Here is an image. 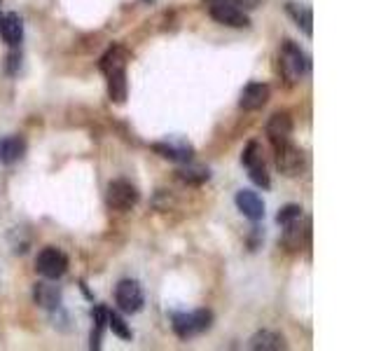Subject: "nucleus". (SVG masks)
<instances>
[{
  "label": "nucleus",
  "mask_w": 374,
  "mask_h": 351,
  "mask_svg": "<svg viewBox=\"0 0 374 351\" xmlns=\"http://www.w3.org/2000/svg\"><path fill=\"white\" fill-rule=\"evenodd\" d=\"M278 62H280V73L288 80V85L299 83V78L309 69V62H306L304 52L299 50V45L292 43V40H283V43H280Z\"/></svg>",
  "instance_id": "f257e3e1"
},
{
  "label": "nucleus",
  "mask_w": 374,
  "mask_h": 351,
  "mask_svg": "<svg viewBox=\"0 0 374 351\" xmlns=\"http://www.w3.org/2000/svg\"><path fill=\"white\" fill-rule=\"evenodd\" d=\"M213 323V312L209 309H197V312H190V314H173V330L180 340H190L204 330H209Z\"/></svg>",
  "instance_id": "f03ea898"
},
{
  "label": "nucleus",
  "mask_w": 374,
  "mask_h": 351,
  "mask_svg": "<svg viewBox=\"0 0 374 351\" xmlns=\"http://www.w3.org/2000/svg\"><path fill=\"white\" fill-rule=\"evenodd\" d=\"M239 5H241V0H218V3L209 5V12L218 24L232 26V29H246V26H250V19Z\"/></svg>",
  "instance_id": "7ed1b4c3"
},
{
  "label": "nucleus",
  "mask_w": 374,
  "mask_h": 351,
  "mask_svg": "<svg viewBox=\"0 0 374 351\" xmlns=\"http://www.w3.org/2000/svg\"><path fill=\"white\" fill-rule=\"evenodd\" d=\"M36 269L38 274H43L45 279H61L68 269V258L54 246H47L38 253L36 258Z\"/></svg>",
  "instance_id": "20e7f679"
},
{
  "label": "nucleus",
  "mask_w": 374,
  "mask_h": 351,
  "mask_svg": "<svg viewBox=\"0 0 374 351\" xmlns=\"http://www.w3.org/2000/svg\"><path fill=\"white\" fill-rule=\"evenodd\" d=\"M105 199H108V206L115 208V211H129V208H133L138 204L140 194H138L136 187L129 183V180L117 178L108 185V194H105Z\"/></svg>",
  "instance_id": "39448f33"
},
{
  "label": "nucleus",
  "mask_w": 374,
  "mask_h": 351,
  "mask_svg": "<svg viewBox=\"0 0 374 351\" xmlns=\"http://www.w3.org/2000/svg\"><path fill=\"white\" fill-rule=\"evenodd\" d=\"M274 152H276V169L283 176H288V178H292V176H299L304 169V152L299 150L297 145H292V141H288V143L274 148Z\"/></svg>",
  "instance_id": "423d86ee"
},
{
  "label": "nucleus",
  "mask_w": 374,
  "mask_h": 351,
  "mask_svg": "<svg viewBox=\"0 0 374 351\" xmlns=\"http://www.w3.org/2000/svg\"><path fill=\"white\" fill-rule=\"evenodd\" d=\"M115 300H117V307L126 314L140 312V307H143V290H140L138 281H133V279L119 281L115 288Z\"/></svg>",
  "instance_id": "0eeeda50"
},
{
  "label": "nucleus",
  "mask_w": 374,
  "mask_h": 351,
  "mask_svg": "<svg viewBox=\"0 0 374 351\" xmlns=\"http://www.w3.org/2000/svg\"><path fill=\"white\" fill-rule=\"evenodd\" d=\"M152 150H155L159 157L180 162V164L192 162V155H195V148L183 138H171V141H162V143H152Z\"/></svg>",
  "instance_id": "6e6552de"
},
{
  "label": "nucleus",
  "mask_w": 374,
  "mask_h": 351,
  "mask_svg": "<svg viewBox=\"0 0 374 351\" xmlns=\"http://www.w3.org/2000/svg\"><path fill=\"white\" fill-rule=\"evenodd\" d=\"M267 136H269V143L274 148L288 143L292 136V120L288 113H274L267 122Z\"/></svg>",
  "instance_id": "1a4fd4ad"
},
{
  "label": "nucleus",
  "mask_w": 374,
  "mask_h": 351,
  "mask_svg": "<svg viewBox=\"0 0 374 351\" xmlns=\"http://www.w3.org/2000/svg\"><path fill=\"white\" fill-rule=\"evenodd\" d=\"M269 87L264 83H250L244 87L241 92V99H239V106L244 108V110H260V108L267 106V101H269Z\"/></svg>",
  "instance_id": "9d476101"
},
{
  "label": "nucleus",
  "mask_w": 374,
  "mask_h": 351,
  "mask_svg": "<svg viewBox=\"0 0 374 351\" xmlns=\"http://www.w3.org/2000/svg\"><path fill=\"white\" fill-rule=\"evenodd\" d=\"M237 206H239V211L250 220H262L264 218V201L257 192H253V190L237 192Z\"/></svg>",
  "instance_id": "9b49d317"
},
{
  "label": "nucleus",
  "mask_w": 374,
  "mask_h": 351,
  "mask_svg": "<svg viewBox=\"0 0 374 351\" xmlns=\"http://www.w3.org/2000/svg\"><path fill=\"white\" fill-rule=\"evenodd\" d=\"M98 69H101L105 78L117 71H126V52L122 47H110V50L101 57V62H98Z\"/></svg>",
  "instance_id": "f8f14e48"
},
{
  "label": "nucleus",
  "mask_w": 374,
  "mask_h": 351,
  "mask_svg": "<svg viewBox=\"0 0 374 351\" xmlns=\"http://www.w3.org/2000/svg\"><path fill=\"white\" fill-rule=\"evenodd\" d=\"M285 232H283V246L288 248V251H302L306 237H309V225L306 227H299V218L288 222V225H283Z\"/></svg>",
  "instance_id": "ddd939ff"
},
{
  "label": "nucleus",
  "mask_w": 374,
  "mask_h": 351,
  "mask_svg": "<svg viewBox=\"0 0 374 351\" xmlns=\"http://www.w3.org/2000/svg\"><path fill=\"white\" fill-rule=\"evenodd\" d=\"M26 152V141L22 136H10L0 141V162L3 164H15L24 157Z\"/></svg>",
  "instance_id": "4468645a"
},
{
  "label": "nucleus",
  "mask_w": 374,
  "mask_h": 351,
  "mask_svg": "<svg viewBox=\"0 0 374 351\" xmlns=\"http://www.w3.org/2000/svg\"><path fill=\"white\" fill-rule=\"evenodd\" d=\"M0 31H3L5 43H8L10 47H17L19 43H22V38H24L22 17L15 15V12L8 15V17H3V22H0Z\"/></svg>",
  "instance_id": "2eb2a0df"
},
{
  "label": "nucleus",
  "mask_w": 374,
  "mask_h": 351,
  "mask_svg": "<svg viewBox=\"0 0 374 351\" xmlns=\"http://www.w3.org/2000/svg\"><path fill=\"white\" fill-rule=\"evenodd\" d=\"M250 347L257 351H278L285 349V340L278 333H271V330H260L250 337Z\"/></svg>",
  "instance_id": "dca6fc26"
},
{
  "label": "nucleus",
  "mask_w": 374,
  "mask_h": 351,
  "mask_svg": "<svg viewBox=\"0 0 374 351\" xmlns=\"http://www.w3.org/2000/svg\"><path fill=\"white\" fill-rule=\"evenodd\" d=\"M285 12H288L292 22H295L299 29L306 33V36H313V15H311V8H306V5H297V3H288V5H285Z\"/></svg>",
  "instance_id": "f3484780"
},
{
  "label": "nucleus",
  "mask_w": 374,
  "mask_h": 351,
  "mask_svg": "<svg viewBox=\"0 0 374 351\" xmlns=\"http://www.w3.org/2000/svg\"><path fill=\"white\" fill-rule=\"evenodd\" d=\"M176 176L183 183L187 185H202L206 183V180L211 178V171L206 166H197V164H190V162H185V166L183 169H178Z\"/></svg>",
  "instance_id": "a211bd4d"
},
{
  "label": "nucleus",
  "mask_w": 374,
  "mask_h": 351,
  "mask_svg": "<svg viewBox=\"0 0 374 351\" xmlns=\"http://www.w3.org/2000/svg\"><path fill=\"white\" fill-rule=\"evenodd\" d=\"M126 89H129V85H126V71H117V73H112V76H108L110 101H115V103H124Z\"/></svg>",
  "instance_id": "6ab92c4d"
},
{
  "label": "nucleus",
  "mask_w": 374,
  "mask_h": 351,
  "mask_svg": "<svg viewBox=\"0 0 374 351\" xmlns=\"http://www.w3.org/2000/svg\"><path fill=\"white\" fill-rule=\"evenodd\" d=\"M33 298H36V302L40 307H57L59 305V290L54 286H50V283H36V290H33Z\"/></svg>",
  "instance_id": "aec40b11"
},
{
  "label": "nucleus",
  "mask_w": 374,
  "mask_h": 351,
  "mask_svg": "<svg viewBox=\"0 0 374 351\" xmlns=\"http://www.w3.org/2000/svg\"><path fill=\"white\" fill-rule=\"evenodd\" d=\"M108 326V309L105 307H96L94 309V330H91V349L101 347V335L103 328Z\"/></svg>",
  "instance_id": "412c9836"
},
{
  "label": "nucleus",
  "mask_w": 374,
  "mask_h": 351,
  "mask_svg": "<svg viewBox=\"0 0 374 351\" xmlns=\"http://www.w3.org/2000/svg\"><path fill=\"white\" fill-rule=\"evenodd\" d=\"M248 176H250L253 183L260 185V187H264V190L271 185L269 173H267V166H264V159L262 162H255V164H248Z\"/></svg>",
  "instance_id": "4be33fe9"
},
{
  "label": "nucleus",
  "mask_w": 374,
  "mask_h": 351,
  "mask_svg": "<svg viewBox=\"0 0 374 351\" xmlns=\"http://www.w3.org/2000/svg\"><path fill=\"white\" fill-rule=\"evenodd\" d=\"M108 326L112 328V333H115L117 337H122V340H131V330L119 314L108 312Z\"/></svg>",
  "instance_id": "5701e85b"
},
{
  "label": "nucleus",
  "mask_w": 374,
  "mask_h": 351,
  "mask_svg": "<svg viewBox=\"0 0 374 351\" xmlns=\"http://www.w3.org/2000/svg\"><path fill=\"white\" fill-rule=\"evenodd\" d=\"M297 218H302V206L288 204V206H283V208H280V211H278L276 222H278V225H288V222L297 220Z\"/></svg>",
  "instance_id": "b1692460"
},
{
  "label": "nucleus",
  "mask_w": 374,
  "mask_h": 351,
  "mask_svg": "<svg viewBox=\"0 0 374 351\" xmlns=\"http://www.w3.org/2000/svg\"><path fill=\"white\" fill-rule=\"evenodd\" d=\"M241 162H244L246 166L255 164V162H262V148H260L257 141H250V143L246 145V150L241 155Z\"/></svg>",
  "instance_id": "393cba45"
},
{
  "label": "nucleus",
  "mask_w": 374,
  "mask_h": 351,
  "mask_svg": "<svg viewBox=\"0 0 374 351\" xmlns=\"http://www.w3.org/2000/svg\"><path fill=\"white\" fill-rule=\"evenodd\" d=\"M8 73H17V66L19 64H22V54H19V52H12L10 54V57H8Z\"/></svg>",
  "instance_id": "a878e982"
},
{
  "label": "nucleus",
  "mask_w": 374,
  "mask_h": 351,
  "mask_svg": "<svg viewBox=\"0 0 374 351\" xmlns=\"http://www.w3.org/2000/svg\"><path fill=\"white\" fill-rule=\"evenodd\" d=\"M145 3H152V0H145Z\"/></svg>",
  "instance_id": "bb28decb"
},
{
  "label": "nucleus",
  "mask_w": 374,
  "mask_h": 351,
  "mask_svg": "<svg viewBox=\"0 0 374 351\" xmlns=\"http://www.w3.org/2000/svg\"><path fill=\"white\" fill-rule=\"evenodd\" d=\"M0 22H3V17H0Z\"/></svg>",
  "instance_id": "cd10ccee"
}]
</instances>
